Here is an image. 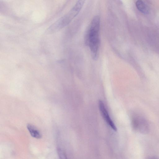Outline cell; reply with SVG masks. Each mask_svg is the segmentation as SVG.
Segmentation results:
<instances>
[{"label": "cell", "instance_id": "cell-1", "mask_svg": "<svg viewBox=\"0 0 159 159\" xmlns=\"http://www.w3.org/2000/svg\"><path fill=\"white\" fill-rule=\"evenodd\" d=\"M100 25V17L98 16H95L91 22L87 36L88 44L94 59H96L98 56Z\"/></svg>", "mask_w": 159, "mask_h": 159}, {"label": "cell", "instance_id": "cell-2", "mask_svg": "<svg viewBox=\"0 0 159 159\" xmlns=\"http://www.w3.org/2000/svg\"><path fill=\"white\" fill-rule=\"evenodd\" d=\"M132 123L133 129L137 132L146 134L150 131L149 123L144 118L138 114L133 116Z\"/></svg>", "mask_w": 159, "mask_h": 159}, {"label": "cell", "instance_id": "cell-3", "mask_svg": "<svg viewBox=\"0 0 159 159\" xmlns=\"http://www.w3.org/2000/svg\"><path fill=\"white\" fill-rule=\"evenodd\" d=\"M99 108L103 118L112 129L115 131L117 130V129L110 117L109 113L106 109L105 105L102 101L99 102Z\"/></svg>", "mask_w": 159, "mask_h": 159}, {"label": "cell", "instance_id": "cell-4", "mask_svg": "<svg viewBox=\"0 0 159 159\" xmlns=\"http://www.w3.org/2000/svg\"><path fill=\"white\" fill-rule=\"evenodd\" d=\"M27 128L32 136L37 139L41 138L42 135L40 133L35 126L28 124L27 125Z\"/></svg>", "mask_w": 159, "mask_h": 159}, {"label": "cell", "instance_id": "cell-5", "mask_svg": "<svg viewBox=\"0 0 159 159\" xmlns=\"http://www.w3.org/2000/svg\"><path fill=\"white\" fill-rule=\"evenodd\" d=\"M136 5L137 9L142 13L144 14H147L149 13V9L143 1H137L136 3Z\"/></svg>", "mask_w": 159, "mask_h": 159}, {"label": "cell", "instance_id": "cell-6", "mask_svg": "<svg viewBox=\"0 0 159 159\" xmlns=\"http://www.w3.org/2000/svg\"><path fill=\"white\" fill-rule=\"evenodd\" d=\"M57 152L60 159H67L65 153L60 148H58Z\"/></svg>", "mask_w": 159, "mask_h": 159}, {"label": "cell", "instance_id": "cell-7", "mask_svg": "<svg viewBox=\"0 0 159 159\" xmlns=\"http://www.w3.org/2000/svg\"><path fill=\"white\" fill-rule=\"evenodd\" d=\"M148 159H159L157 157H151L149 158H148Z\"/></svg>", "mask_w": 159, "mask_h": 159}]
</instances>
